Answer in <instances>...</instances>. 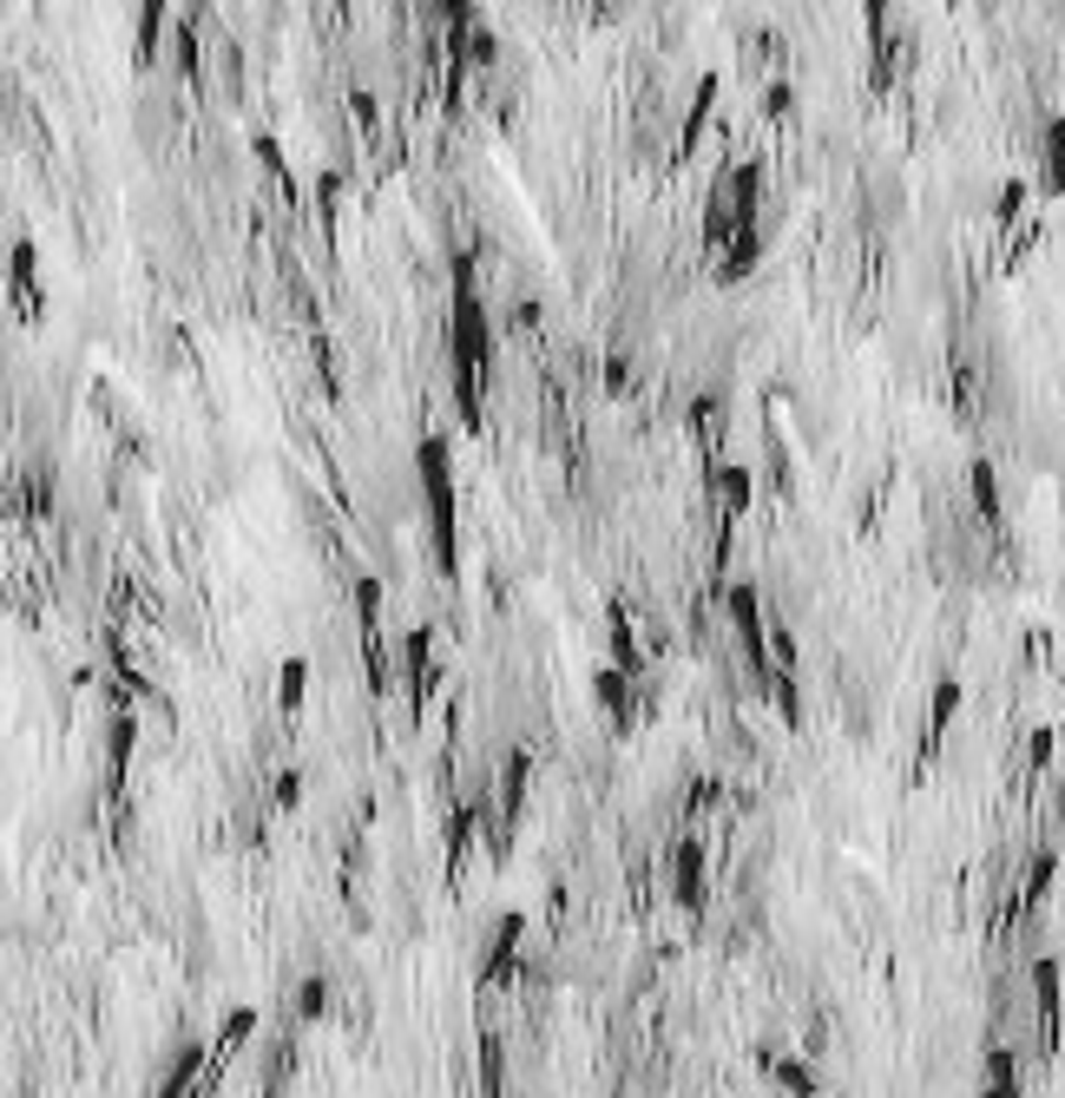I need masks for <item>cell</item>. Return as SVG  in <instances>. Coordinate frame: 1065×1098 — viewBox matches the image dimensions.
<instances>
[{"mask_svg": "<svg viewBox=\"0 0 1065 1098\" xmlns=\"http://www.w3.org/2000/svg\"><path fill=\"white\" fill-rule=\"evenodd\" d=\"M447 355H454V408L461 421L480 434V375L494 362V316L480 303V276H474V257L461 250L454 257V329H447Z\"/></svg>", "mask_w": 1065, "mask_h": 1098, "instance_id": "1", "label": "cell"}, {"mask_svg": "<svg viewBox=\"0 0 1065 1098\" xmlns=\"http://www.w3.org/2000/svg\"><path fill=\"white\" fill-rule=\"evenodd\" d=\"M415 487H421L434 566L454 579V461H447V434H421L415 441Z\"/></svg>", "mask_w": 1065, "mask_h": 1098, "instance_id": "2", "label": "cell"}, {"mask_svg": "<svg viewBox=\"0 0 1065 1098\" xmlns=\"http://www.w3.org/2000/svg\"><path fill=\"white\" fill-rule=\"evenodd\" d=\"M520 941H526V915L520 908H500L487 941H480V981H507L513 961H520Z\"/></svg>", "mask_w": 1065, "mask_h": 1098, "instance_id": "3", "label": "cell"}, {"mask_svg": "<svg viewBox=\"0 0 1065 1098\" xmlns=\"http://www.w3.org/2000/svg\"><path fill=\"white\" fill-rule=\"evenodd\" d=\"M401 671H408V698H415V711H421L428 691H434V625H415V632L401 638Z\"/></svg>", "mask_w": 1065, "mask_h": 1098, "instance_id": "4", "label": "cell"}, {"mask_svg": "<svg viewBox=\"0 0 1065 1098\" xmlns=\"http://www.w3.org/2000/svg\"><path fill=\"white\" fill-rule=\"evenodd\" d=\"M671 895H678L684 915L704 908V842H691V836L671 849Z\"/></svg>", "mask_w": 1065, "mask_h": 1098, "instance_id": "5", "label": "cell"}, {"mask_svg": "<svg viewBox=\"0 0 1065 1098\" xmlns=\"http://www.w3.org/2000/svg\"><path fill=\"white\" fill-rule=\"evenodd\" d=\"M1033 1000H1040V1033H1046V1046L1060 1040V1020H1065V974L1053 954H1040L1033 961Z\"/></svg>", "mask_w": 1065, "mask_h": 1098, "instance_id": "6", "label": "cell"}, {"mask_svg": "<svg viewBox=\"0 0 1065 1098\" xmlns=\"http://www.w3.org/2000/svg\"><path fill=\"white\" fill-rule=\"evenodd\" d=\"M711 494H717V507H724V533L750 513V494H757V474L744 467V461H724L717 474H711Z\"/></svg>", "mask_w": 1065, "mask_h": 1098, "instance_id": "7", "label": "cell"}, {"mask_svg": "<svg viewBox=\"0 0 1065 1098\" xmlns=\"http://www.w3.org/2000/svg\"><path fill=\"white\" fill-rule=\"evenodd\" d=\"M329 1007H336V981L316 967V974H303L296 981V994H290V1014H296V1027H316V1020H329Z\"/></svg>", "mask_w": 1065, "mask_h": 1098, "instance_id": "8", "label": "cell"}, {"mask_svg": "<svg viewBox=\"0 0 1065 1098\" xmlns=\"http://www.w3.org/2000/svg\"><path fill=\"white\" fill-rule=\"evenodd\" d=\"M171 72H178L184 86L204 79V66H197V7H184V13L171 20Z\"/></svg>", "mask_w": 1065, "mask_h": 1098, "instance_id": "9", "label": "cell"}, {"mask_svg": "<svg viewBox=\"0 0 1065 1098\" xmlns=\"http://www.w3.org/2000/svg\"><path fill=\"white\" fill-rule=\"evenodd\" d=\"M592 704L612 717V724H632V678L619 665H599L592 671Z\"/></svg>", "mask_w": 1065, "mask_h": 1098, "instance_id": "10", "label": "cell"}, {"mask_svg": "<svg viewBox=\"0 0 1065 1098\" xmlns=\"http://www.w3.org/2000/svg\"><path fill=\"white\" fill-rule=\"evenodd\" d=\"M526 770H533V757H526V750H513V757H507V777H500V836L520 823V803H526Z\"/></svg>", "mask_w": 1065, "mask_h": 1098, "instance_id": "11", "label": "cell"}, {"mask_svg": "<svg viewBox=\"0 0 1065 1098\" xmlns=\"http://www.w3.org/2000/svg\"><path fill=\"white\" fill-rule=\"evenodd\" d=\"M967 487H974V513H981L987 527H1000L1007 500H1000V474H994V461H974V467H967Z\"/></svg>", "mask_w": 1065, "mask_h": 1098, "instance_id": "12", "label": "cell"}, {"mask_svg": "<svg viewBox=\"0 0 1065 1098\" xmlns=\"http://www.w3.org/2000/svg\"><path fill=\"white\" fill-rule=\"evenodd\" d=\"M355 625H362V645H375L382 638V579L375 573H355Z\"/></svg>", "mask_w": 1065, "mask_h": 1098, "instance_id": "13", "label": "cell"}, {"mask_svg": "<svg viewBox=\"0 0 1065 1098\" xmlns=\"http://www.w3.org/2000/svg\"><path fill=\"white\" fill-rule=\"evenodd\" d=\"M1040 184L1065 191V112L1046 118V132H1040Z\"/></svg>", "mask_w": 1065, "mask_h": 1098, "instance_id": "14", "label": "cell"}, {"mask_svg": "<svg viewBox=\"0 0 1065 1098\" xmlns=\"http://www.w3.org/2000/svg\"><path fill=\"white\" fill-rule=\"evenodd\" d=\"M770 1079L796 1098H816V1066H809L803 1053H770Z\"/></svg>", "mask_w": 1065, "mask_h": 1098, "instance_id": "15", "label": "cell"}, {"mask_svg": "<svg viewBox=\"0 0 1065 1098\" xmlns=\"http://www.w3.org/2000/svg\"><path fill=\"white\" fill-rule=\"evenodd\" d=\"M934 704H928V750L948 737V724H954V711H961V678H941L934 691H928Z\"/></svg>", "mask_w": 1065, "mask_h": 1098, "instance_id": "16", "label": "cell"}, {"mask_svg": "<svg viewBox=\"0 0 1065 1098\" xmlns=\"http://www.w3.org/2000/svg\"><path fill=\"white\" fill-rule=\"evenodd\" d=\"M204 1060H211V1046H178V1053H171V1066H165V1093H158V1098H184V1086L197 1079V1066H204Z\"/></svg>", "mask_w": 1065, "mask_h": 1098, "instance_id": "17", "label": "cell"}, {"mask_svg": "<svg viewBox=\"0 0 1065 1098\" xmlns=\"http://www.w3.org/2000/svg\"><path fill=\"white\" fill-rule=\"evenodd\" d=\"M757 257H763V237H757V224H750V230H737V237H730V257H724V283L750 276V270H757Z\"/></svg>", "mask_w": 1065, "mask_h": 1098, "instance_id": "18", "label": "cell"}, {"mask_svg": "<svg viewBox=\"0 0 1065 1098\" xmlns=\"http://www.w3.org/2000/svg\"><path fill=\"white\" fill-rule=\"evenodd\" d=\"M303 691H309V658H283V665H276V704H283V711H303Z\"/></svg>", "mask_w": 1065, "mask_h": 1098, "instance_id": "19", "label": "cell"}, {"mask_svg": "<svg viewBox=\"0 0 1065 1098\" xmlns=\"http://www.w3.org/2000/svg\"><path fill=\"white\" fill-rule=\"evenodd\" d=\"M165 20H171V7H138V66H151L158 59V39H165Z\"/></svg>", "mask_w": 1065, "mask_h": 1098, "instance_id": "20", "label": "cell"}, {"mask_svg": "<svg viewBox=\"0 0 1065 1098\" xmlns=\"http://www.w3.org/2000/svg\"><path fill=\"white\" fill-rule=\"evenodd\" d=\"M257 1020H263V1014H257V1007H230V1014H224V1027H217V1046H211V1053H217V1060H224V1053H230V1046H243V1040H250V1033H257Z\"/></svg>", "mask_w": 1065, "mask_h": 1098, "instance_id": "21", "label": "cell"}, {"mask_svg": "<svg viewBox=\"0 0 1065 1098\" xmlns=\"http://www.w3.org/2000/svg\"><path fill=\"white\" fill-rule=\"evenodd\" d=\"M1053 875H1060V856H1053V849H1040V856H1033V869H1027V888H1020V908H1033V902H1040V895L1053 888Z\"/></svg>", "mask_w": 1065, "mask_h": 1098, "instance_id": "22", "label": "cell"}, {"mask_svg": "<svg viewBox=\"0 0 1065 1098\" xmlns=\"http://www.w3.org/2000/svg\"><path fill=\"white\" fill-rule=\"evenodd\" d=\"M33 263H39L33 237H13V250H7V283H13V290H33Z\"/></svg>", "mask_w": 1065, "mask_h": 1098, "instance_id": "23", "label": "cell"}, {"mask_svg": "<svg viewBox=\"0 0 1065 1098\" xmlns=\"http://www.w3.org/2000/svg\"><path fill=\"white\" fill-rule=\"evenodd\" d=\"M987 1086H1020V1053H1007V1046H987Z\"/></svg>", "mask_w": 1065, "mask_h": 1098, "instance_id": "24", "label": "cell"}, {"mask_svg": "<svg viewBox=\"0 0 1065 1098\" xmlns=\"http://www.w3.org/2000/svg\"><path fill=\"white\" fill-rule=\"evenodd\" d=\"M480 1086L487 1098H500V1033H480Z\"/></svg>", "mask_w": 1065, "mask_h": 1098, "instance_id": "25", "label": "cell"}, {"mask_svg": "<svg viewBox=\"0 0 1065 1098\" xmlns=\"http://www.w3.org/2000/svg\"><path fill=\"white\" fill-rule=\"evenodd\" d=\"M1020 211H1027V178H1007V184H1000V197H994V217H1000V224H1013Z\"/></svg>", "mask_w": 1065, "mask_h": 1098, "instance_id": "26", "label": "cell"}, {"mask_svg": "<svg viewBox=\"0 0 1065 1098\" xmlns=\"http://www.w3.org/2000/svg\"><path fill=\"white\" fill-rule=\"evenodd\" d=\"M132 737H138V724H132V711H118L112 717V731H105V744H112V763L125 770V757H132Z\"/></svg>", "mask_w": 1065, "mask_h": 1098, "instance_id": "27", "label": "cell"}, {"mask_svg": "<svg viewBox=\"0 0 1065 1098\" xmlns=\"http://www.w3.org/2000/svg\"><path fill=\"white\" fill-rule=\"evenodd\" d=\"M303 803V777L296 770H276L270 777V810H296Z\"/></svg>", "mask_w": 1065, "mask_h": 1098, "instance_id": "28", "label": "cell"}, {"mask_svg": "<svg viewBox=\"0 0 1065 1098\" xmlns=\"http://www.w3.org/2000/svg\"><path fill=\"white\" fill-rule=\"evenodd\" d=\"M717 790H724L717 777H698V783L684 790V810H691V816H698V810H711V803H717Z\"/></svg>", "mask_w": 1065, "mask_h": 1098, "instance_id": "29", "label": "cell"}, {"mask_svg": "<svg viewBox=\"0 0 1065 1098\" xmlns=\"http://www.w3.org/2000/svg\"><path fill=\"white\" fill-rule=\"evenodd\" d=\"M336 197H342V171H322V178H316V204H322V211H329V204H336Z\"/></svg>", "mask_w": 1065, "mask_h": 1098, "instance_id": "30", "label": "cell"}, {"mask_svg": "<svg viewBox=\"0 0 1065 1098\" xmlns=\"http://www.w3.org/2000/svg\"><path fill=\"white\" fill-rule=\"evenodd\" d=\"M349 105H355V118H362V125H375V92H362V86H355V92H349Z\"/></svg>", "mask_w": 1065, "mask_h": 1098, "instance_id": "31", "label": "cell"}, {"mask_svg": "<svg viewBox=\"0 0 1065 1098\" xmlns=\"http://www.w3.org/2000/svg\"><path fill=\"white\" fill-rule=\"evenodd\" d=\"M257 158H263L270 171H283V151H276V138H270V132H257Z\"/></svg>", "mask_w": 1065, "mask_h": 1098, "instance_id": "32", "label": "cell"}, {"mask_svg": "<svg viewBox=\"0 0 1065 1098\" xmlns=\"http://www.w3.org/2000/svg\"><path fill=\"white\" fill-rule=\"evenodd\" d=\"M1053 763V731H1033V770H1046Z\"/></svg>", "mask_w": 1065, "mask_h": 1098, "instance_id": "33", "label": "cell"}, {"mask_svg": "<svg viewBox=\"0 0 1065 1098\" xmlns=\"http://www.w3.org/2000/svg\"><path fill=\"white\" fill-rule=\"evenodd\" d=\"M981 1098H1020V1086H981Z\"/></svg>", "mask_w": 1065, "mask_h": 1098, "instance_id": "34", "label": "cell"}]
</instances>
